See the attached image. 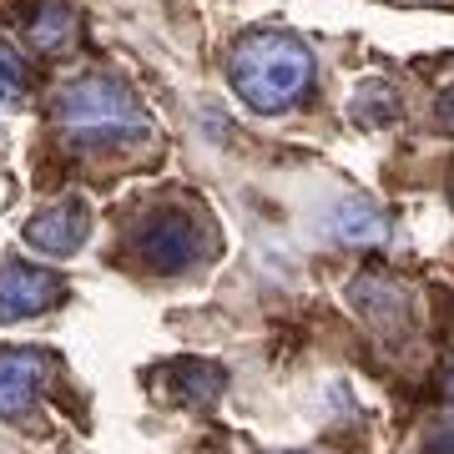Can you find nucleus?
Instances as JSON below:
<instances>
[{
	"mask_svg": "<svg viewBox=\"0 0 454 454\" xmlns=\"http://www.w3.org/2000/svg\"><path fill=\"white\" fill-rule=\"evenodd\" d=\"M348 112H354V121H364V127H384V121L399 116V97H394V86L369 82V86H358V91H354Z\"/></svg>",
	"mask_w": 454,
	"mask_h": 454,
	"instance_id": "nucleus-11",
	"label": "nucleus"
},
{
	"mask_svg": "<svg viewBox=\"0 0 454 454\" xmlns=\"http://www.w3.org/2000/svg\"><path fill=\"white\" fill-rule=\"evenodd\" d=\"M86 232H91V207H86V197H61V202L41 207L31 223H26V243H31L35 253H46V258H71V253L86 243Z\"/></svg>",
	"mask_w": 454,
	"mask_h": 454,
	"instance_id": "nucleus-6",
	"label": "nucleus"
},
{
	"mask_svg": "<svg viewBox=\"0 0 454 454\" xmlns=\"http://www.w3.org/2000/svg\"><path fill=\"white\" fill-rule=\"evenodd\" d=\"M137 258L146 268H157V273H182V268H192L202 258V223H192L187 212H157V217H146L137 227Z\"/></svg>",
	"mask_w": 454,
	"mask_h": 454,
	"instance_id": "nucleus-3",
	"label": "nucleus"
},
{
	"mask_svg": "<svg viewBox=\"0 0 454 454\" xmlns=\"http://www.w3.org/2000/svg\"><path fill=\"white\" fill-rule=\"evenodd\" d=\"M439 127H444V131H454V86L444 91V101H439Z\"/></svg>",
	"mask_w": 454,
	"mask_h": 454,
	"instance_id": "nucleus-13",
	"label": "nucleus"
},
{
	"mask_svg": "<svg viewBox=\"0 0 454 454\" xmlns=\"http://www.w3.org/2000/svg\"><path fill=\"white\" fill-rule=\"evenodd\" d=\"M46 373H51L46 348H0V419L5 424L41 419Z\"/></svg>",
	"mask_w": 454,
	"mask_h": 454,
	"instance_id": "nucleus-4",
	"label": "nucleus"
},
{
	"mask_svg": "<svg viewBox=\"0 0 454 454\" xmlns=\"http://www.w3.org/2000/svg\"><path fill=\"white\" fill-rule=\"evenodd\" d=\"M167 379H172V394L192 409L217 404V399H223V384H227V373L217 369V364H207V358H177V364L167 369Z\"/></svg>",
	"mask_w": 454,
	"mask_h": 454,
	"instance_id": "nucleus-8",
	"label": "nucleus"
},
{
	"mask_svg": "<svg viewBox=\"0 0 454 454\" xmlns=\"http://www.w3.org/2000/svg\"><path fill=\"white\" fill-rule=\"evenodd\" d=\"M76 41V16H71V5H61V0H46L41 11H35L31 20V46L35 51H66Z\"/></svg>",
	"mask_w": 454,
	"mask_h": 454,
	"instance_id": "nucleus-10",
	"label": "nucleus"
},
{
	"mask_svg": "<svg viewBox=\"0 0 454 454\" xmlns=\"http://www.w3.org/2000/svg\"><path fill=\"white\" fill-rule=\"evenodd\" d=\"M333 232H339L343 243H354V247H373V243H384L389 238V223H384V212L373 207V202H343L339 212H333Z\"/></svg>",
	"mask_w": 454,
	"mask_h": 454,
	"instance_id": "nucleus-9",
	"label": "nucleus"
},
{
	"mask_svg": "<svg viewBox=\"0 0 454 454\" xmlns=\"http://www.w3.org/2000/svg\"><path fill=\"white\" fill-rule=\"evenodd\" d=\"M450 404H454V369H450Z\"/></svg>",
	"mask_w": 454,
	"mask_h": 454,
	"instance_id": "nucleus-14",
	"label": "nucleus"
},
{
	"mask_svg": "<svg viewBox=\"0 0 454 454\" xmlns=\"http://www.w3.org/2000/svg\"><path fill=\"white\" fill-rule=\"evenodd\" d=\"M61 298H66L61 273H51L41 262H20V258L0 262V328L26 324L31 313H46Z\"/></svg>",
	"mask_w": 454,
	"mask_h": 454,
	"instance_id": "nucleus-5",
	"label": "nucleus"
},
{
	"mask_svg": "<svg viewBox=\"0 0 454 454\" xmlns=\"http://www.w3.org/2000/svg\"><path fill=\"white\" fill-rule=\"evenodd\" d=\"M31 97V76H26V61L0 41V106H26Z\"/></svg>",
	"mask_w": 454,
	"mask_h": 454,
	"instance_id": "nucleus-12",
	"label": "nucleus"
},
{
	"mask_svg": "<svg viewBox=\"0 0 454 454\" xmlns=\"http://www.w3.org/2000/svg\"><path fill=\"white\" fill-rule=\"evenodd\" d=\"M348 298H354V309L364 313L373 328H384V333H404L409 328L404 293L394 288V283H384V278H358L354 288H348Z\"/></svg>",
	"mask_w": 454,
	"mask_h": 454,
	"instance_id": "nucleus-7",
	"label": "nucleus"
},
{
	"mask_svg": "<svg viewBox=\"0 0 454 454\" xmlns=\"http://www.w3.org/2000/svg\"><path fill=\"white\" fill-rule=\"evenodd\" d=\"M227 82H232L238 101H247L253 112H288L313 86V51L293 31H273V26L247 31L227 51Z\"/></svg>",
	"mask_w": 454,
	"mask_h": 454,
	"instance_id": "nucleus-1",
	"label": "nucleus"
},
{
	"mask_svg": "<svg viewBox=\"0 0 454 454\" xmlns=\"http://www.w3.org/2000/svg\"><path fill=\"white\" fill-rule=\"evenodd\" d=\"M56 121L71 142L82 146H106V142H127L152 131V116L142 112V101L131 97L116 76H82L71 82L56 101Z\"/></svg>",
	"mask_w": 454,
	"mask_h": 454,
	"instance_id": "nucleus-2",
	"label": "nucleus"
}]
</instances>
